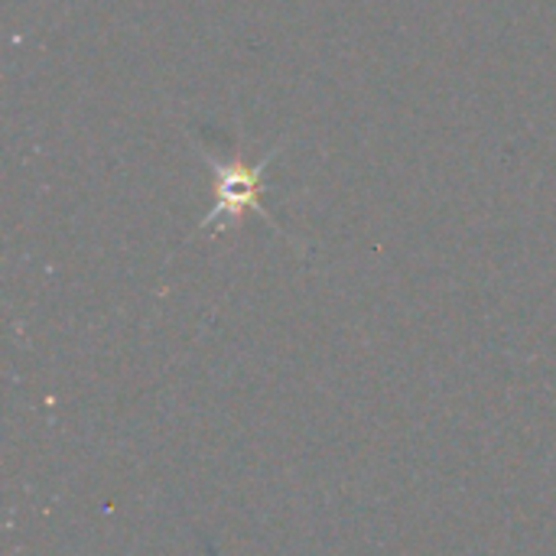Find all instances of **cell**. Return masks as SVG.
Instances as JSON below:
<instances>
[{
    "instance_id": "obj_1",
    "label": "cell",
    "mask_w": 556,
    "mask_h": 556,
    "mask_svg": "<svg viewBox=\"0 0 556 556\" xmlns=\"http://www.w3.org/2000/svg\"><path fill=\"white\" fill-rule=\"evenodd\" d=\"M195 150H199L202 163L215 173V205L205 212V218L199 222L195 231L222 228V225H241L244 215H261L274 231H280L277 222L267 215L261 195H264V186H267V182H264V173L274 166V160H277V153L283 150V143H274V147H270L261 160H254V163H244L238 153H235L231 160H218L215 150L205 147V143H195Z\"/></svg>"
}]
</instances>
